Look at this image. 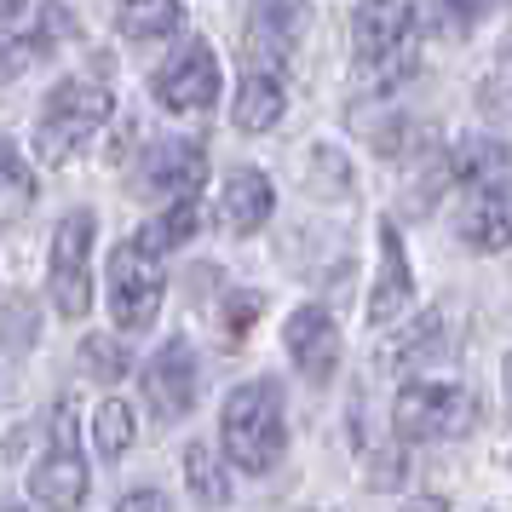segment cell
Here are the masks:
<instances>
[{"label": "cell", "mask_w": 512, "mask_h": 512, "mask_svg": "<svg viewBox=\"0 0 512 512\" xmlns=\"http://www.w3.org/2000/svg\"><path fill=\"white\" fill-rule=\"evenodd\" d=\"M351 47H357V75L369 87L403 81L415 70L420 47V0H363L351 24Z\"/></svg>", "instance_id": "cell-1"}, {"label": "cell", "mask_w": 512, "mask_h": 512, "mask_svg": "<svg viewBox=\"0 0 512 512\" xmlns=\"http://www.w3.org/2000/svg\"><path fill=\"white\" fill-rule=\"evenodd\" d=\"M219 438L225 455L242 472H271L288 449V420H282V386L277 380H248L225 397V415H219Z\"/></svg>", "instance_id": "cell-2"}, {"label": "cell", "mask_w": 512, "mask_h": 512, "mask_svg": "<svg viewBox=\"0 0 512 512\" xmlns=\"http://www.w3.org/2000/svg\"><path fill=\"white\" fill-rule=\"evenodd\" d=\"M110 121V87L104 81H58L35 127V156L47 167H64L75 150H87L98 127Z\"/></svg>", "instance_id": "cell-3"}, {"label": "cell", "mask_w": 512, "mask_h": 512, "mask_svg": "<svg viewBox=\"0 0 512 512\" xmlns=\"http://www.w3.org/2000/svg\"><path fill=\"white\" fill-rule=\"evenodd\" d=\"M392 426H397V438H409V443L466 438L478 426V397L466 386H449V380H409L392 403Z\"/></svg>", "instance_id": "cell-4"}, {"label": "cell", "mask_w": 512, "mask_h": 512, "mask_svg": "<svg viewBox=\"0 0 512 512\" xmlns=\"http://www.w3.org/2000/svg\"><path fill=\"white\" fill-rule=\"evenodd\" d=\"M93 213L75 208L58 219V231H52V305H58V317H87V305H93V271H87V259H93Z\"/></svg>", "instance_id": "cell-5"}, {"label": "cell", "mask_w": 512, "mask_h": 512, "mask_svg": "<svg viewBox=\"0 0 512 512\" xmlns=\"http://www.w3.org/2000/svg\"><path fill=\"white\" fill-rule=\"evenodd\" d=\"M162 265L144 254L139 242H121L110 254V311H116V328L139 334V328L156 323L162 311Z\"/></svg>", "instance_id": "cell-6"}, {"label": "cell", "mask_w": 512, "mask_h": 512, "mask_svg": "<svg viewBox=\"0 0 512 512\" xmlns=\"http://www.w3.org/2000/svg\"><path fill=\"white\" fill-rule=\"evenodd\" d=\"M156 104L173 110V116H196V110H208L213 98H219V58H213L208 41H179V52L167 58L162 70H156Z\"/></svg>", "instance_id": "cell-7"}, {"label": "cell", "mask_w": 512, "mask_h": 512, "mask_svg": "<svg viewBox=\"0 0 512 512\" xmlns=\"http://www.w3.org/2000/svg\"><path fill=\"white\" fill-rule=\"evenodd\" d=\"M29 489H35V501L52 507V512H75L87 501V461H81V449H75L70 409H58V420H52V455L35 466Z\"/></svg>", "instance_id": "cell-8"}, {"label": "cell", "mask_w": 512, "mask_h": 512, "mask_svg": "<svg viewBox=\"0 0 512 512\" xmlns=\"http://www.w3.org/2000/svg\"><path fill=\"white\" fill-rule=\"evenodd\" d=\"M202 392V374H196V351L185 340H167L150 363H144V397L162 420H179L190 415V403Z\"/></svg>", "instance_id": "cell-9"}, {"label": "cell", "mask_w": 512, "mask_h": 512, "mask_svg": "<svg viewBox=\"0 0 512 512\" xmlns=\"http://www.w3.org/2000/svg\"><path fill=\"white\" fill-rule=\"evenodd\" d=\"M208 179V156L196 139H167L139 162V190L144 196H173V202H196V190Z\"/></svg>", "instance_id": "cell-10"}, {"label": "cell", "mask_w": 512, "mask_h": 512, "mask_svg": "<svg viewBox=\"0 0 512 512\" xmlns=\"http://www.w3.org/2000/svg\"><path fill=\"white\" fill-rule=\"evenodd\" d=\"M455 231H461L466 248H478V254H501L512 248V173L507 179H489L466 196L461 219H455Z\"/></svg>", "instance_id": "cell-11"}, {"label": "cell", "mask_w": 512, "mask_h": 512, "mask_svg": "<svg viewBox=\"0 0 512 512\" xmlns=\"http://www.w3.org/2000/svg\"><path fill=\"white\" fill-rule=\"evenodd\" d=\"M282 346H288V357H294V369L305 380H328L340 369V328H334L323 305H300L282 328Z\"/></svg>", "instance_id": "cell-12"}, {"label": "cell", "mask_w": 512, "mask_h": 512, "mask_svg": "<svg viewBox=\"0 0 512 512\" xmlns=\"http://www.w3.org/2000/svg\"><path fill=\"white\" fill-rule=\"evenodd\" d=\"M415 305V277H409V254L397 225H380V277L369 294V323L374 328H397V317Z\"/></svg>", "instance_id": "cell-13"}, {"label": "cell", "mask_w": 512, "mask_h": 512, "mask_svg": "<svg viewBox=\"0 0 512 512\" xmlns=\"http://www.w3.org/2000/svg\"><path fill=\"white\" fill-rule=\"evenodd\" d=\"M300 18L305 0H254V12H248V52L259 58L254 70H277L288 58L294 35H300Z\"/></svg>", "instance_id": "cell-14"}, {"label": "cell", "mask_w": 512, "mask_h": 512, "mask_svg": "<svg viewBox=\"0 0 512 512\" xmlns=\"http://www.w3.org/2000/svg\"><path fill=\"white\" fill-rule=\"evenodd\" d=\"M271 208H277V190H271V179L259 167H236L225 179V190H219V225L231 236H254L271 219Z\"/></svg>", "instance_id": "cell-15"}, {"label": "cell", "mask_w": 512, "mask_h": 512, "mask_svg": "<svg viewBox=\"0 0 512 512\" xmlns=\"http://www.w3.org/2000/svg\"><path fill=\"white\" fill-rule=\"evenodd\" d=\"M288 110V87H282L277 70H248L242 87H236V104H231V121L242 133H271Z\"/></svg>", "instance_id": "cell-16"}, {"label": "cell", "mask_w": 512, "mask_h": 512, "mask_svg": "<svg viewBox=\"0 0 512 512\" xmlns=\"http://www.w3.org/2000/svg\"><path fill=\"white\" fill-rule=\"evenodd\" d=\"M116 24L127 41H167L185 24V6L179 0H116Z\"/></svg>", "instance_id": "cell-17"}, {"label": "cell", "mask_w": 512, "mask_h": 512, "mask_svg": "<svg viewBox=\"0 0 512 512\" xmlns=\"http://www.w3.org/2000/svg\"><path fill=\"white\" fill-rule=\"evenodd\" d=\"M185 484H190V495H196V507H225V501H231L225 461L213 455L208 443H190L185 449Z\"/></svg>", "instance_id": "cell-18"}, {"label": "cell", "mask_w": 512, "mask_h": 512, "mask_svg": "<svg viewBox=\"0 0 512 512\" xmlns=\"http://www.w3.org/2000/svg\"><path fill=\"white\" fill-rule=\"evenodd\" d=\"M449 179H461V185H489V179H507V144L501 139H466L455 150V162H449Z\"/></svg>", "instance_id": "cell-19"}, {"label": "cell", "mask_w": 512, "mask_h": 512, "mask_svg": "<svg viewBox=\"0 0 512 512\" xmlns=\"http://www.w3.org/2000/svg\"><path fill=\"white\" fill-rule=\"evenodd\" d=\"M196 225H202V213H196V202H173V208H167V213H156V219H150V225H144L139 236H133V242H139V248H144L150 259H162L167 248H179V242H190V236H196Z\"/></svg>", "instance_id": "cell-20"}, {"label": "cell", "mask_w": 512, "mask_h": 512, "mask_svg": "<svg viewBox=\"0 0 512 512\" xmlns=\"http://www.w3.org/2000/svg\"><path fill=\"white\" fill-rule=\"evenodd\" d=\"M93 449L104 455V461H116V455L133 449V409H127V403L110 397V403L93 415Z\"/></svg>", "instance_id": "cell-21"}, {"label": "cell", "mask_w": 512, "mask_h": 512, "mask_svg": "<svg viewBox=\"0 0 512 512\" xmlns=\"http://www.w3.org/2000/svg\"><path fill=\"white\" fill-rule=\"evenodd\" d=\"M29 173H24V162H18V150L0 139V219H12V213H24L29 208Z\"/></svg>", "instance_id": "cell-22"}, {"label": "cell", "mask_w": 512, "mask_h": 512, "mask_svg": "<svg viewBox=\"0 0 512 512\" xmlns=\"http://www.w3.org/2000/svg\"><path fill=\"white\" fill-rule=\"evenodd\" d=\"M478 104H484L495 121H512V47H501V58L489 64L484 87H478Z\"/></svg>", "instance_id": "cell-23"}, {"label": "cell", "mask_w": 512, "mask_h": 512, "mask_svg": "<svg viewBox=\"0 0 512 512\" xmlns=\"http://www.w3.org/2000/svg\"><path fill=\"white\" fill-rule=\"evenodd\" d=\"M81 357H87V369H93L98 380H121V374L133 369V363H127V351H121L116 340H104V334H93V340L81 346Z\"/></svg>", "instance_id": "cell-24"}, {"label": "cell", "mask_w": 512, "mask_h": 512, "mask_svg": "<svg viewBox=\"0 0 512 512\" xmlns=\"http://www.w3.org/2000/svg\"><path fill=\"white\" fill-rule=\"evenodd\" d=\"M495 6H507V0H438V18H443V29H472V24H484Z\"/></svg>", "instance_id": "cell-25"}, {"label": "cell", "mask_w": 512, "mask_h": 512, "mask_svg": "<svg viewBox=\"0 0 512 512\" xmlns=\"http://www.w3.org/2000/svg\"><path fill=\"white\" fill-rule=\"evenodd\" d=\"M259 311H265V300H259V294H231V300H225V311H219V317H225V340H242V334L254 328Z\"/></svg>", "instance_id": "cell-26"}, {"label": "cell", "mask_w": 512, "mask_h": 512, "mask_svg": "<svg viewBox=\"0 0 512 512\" xmlns=\"http://www.w3.org/2000/svg\"><path fill=\"white\" fill-rule=\"evenodd\" d=\"M116 512H167V501L156 495V489H133V495H127Z\"/></svg>", "instance_id": "cell-27"}, {"label": "cell", "mask_w": 512, "mask_h": 512, "mask_svg": "<svg viewBox=\"0 0 512 512\" xmlns=\"http://www.w3.org/2000/svg\"><path fill=\"white\" fill-rule=\"evenodd\" d=\"M403 512H449V501H443V495H420V501H409Z\"/></svg>", "instance_id": "cell-28"}, {"label": "cell", "mask_w": 512, "mask_h": 512, "mask_svg": "<svg viewBox=\"0 0 512 512\" xmlns=\"http://www.w3.org/2000/svg\"><path fill=\"white\" fill-rule=\"evenodd\" d=\"M29 0H0V24H6V18H12V12H24Z\"/></svg>", "instance_id": "cell-29"}, {"label": "cell", "mask_w": 512, "mask_h": 512, "mask_svg": "<svg viewBox=\"0 0 512 512\" xmlns=\"http://www.w3.org/2000/svg\"><path fill=\"white\" fill-rule=\"evenodd\" d=\"M507 403H512V357H507Z\"/></svg>", "instance_id": "cell-30"}, {"label": "cell", "mask_w": 512, "mask_h": 512, "mask_svg": "<svg viewBox=\"0 0 512 512\" xmlns=\"http://www.w3.org/2000/svg\"><path fill=\"white\" fill-rule=\"evenodd\" d=\"M0 512H24V507H6V501H0Z\"/></svg>", "instance_id": "cell-31"}, {"label": "cell", "mask_w": 512, "mask_h": 512, "mask_svg": "<svg viewBox=\"0 0 512 512\" xmlns=\"http://www.w3.org/2000/svg\"><path fill=\"white\" fill-rule=\"evenodd\" d=\"M0 52H6V35H0Z\"/></svg>", "instance_id": "cell-32"}]
</instances>
